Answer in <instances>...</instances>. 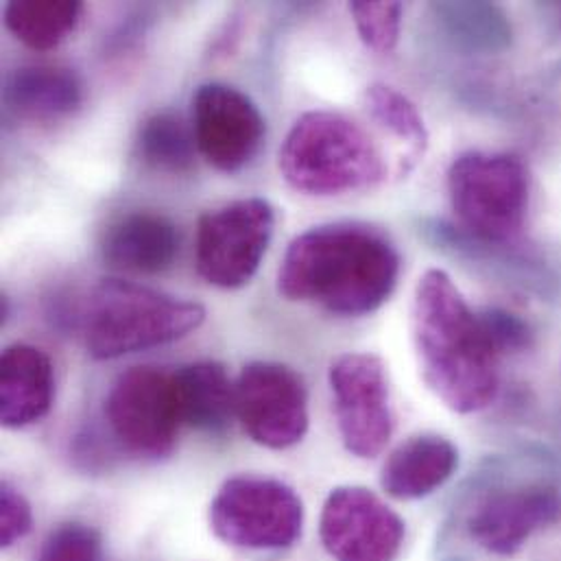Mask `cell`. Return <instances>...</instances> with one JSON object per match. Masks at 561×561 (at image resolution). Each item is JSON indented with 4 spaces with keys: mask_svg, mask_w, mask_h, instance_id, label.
<instances>
[{
    "mask_svg": "<svg viewBox=\"0 0 561 561\" xmlns=\"http://www.w3.org/2000/svg\"><path fill=\"white\" fill-rule=\"evenodd\" d=\"M398 278L400 254L387 234L365 224H325L288 245L278 290L288 301L363 317L391 297Z\"/></svg>",
    "mask_w": 561,
    "mask_h": 561,
    "instance_id": "6da1fadb",
    "label": "cell"
},
{
    "mask_svg": "<svg viewBox=\"0 0 561 561\" xmlns=\"http://www.w3.org/2000/svg\"><path fill=\"white\" fill-rule=\"evenodd\" d=\"M411 334L428 389L455 413H477L499 396V352L457 284L428 270L415 286Z\"/></svg>",
    "mask_w": 561,
    "mask_h": 561,
    "instance_id": "7a4b0ae2",
    "label": "cell"
},
{
    "mask_svg": "<svg viewBox=\"0 0 561 561\" xmlns=\"http://www.w3.org/2000/svg\"><path fill=\"white\" fill-rule=\"evenodd\" d=\"M282 178L299 193L330 197L363 191L385 180V158L369 134L343 114H301L278 156Z\"/></svg>",
    "mask_w": 561,
    "mask_h": 561,
    "instance_id": "3957f363",
    "label": "cell"
},
{
    "mask_svg": "<svg viewBox=\"0 0 561 561\" xmlns=\"http://www.w3.org/2000/svg\"><path fill=\"white\" fill-rule=\"evenodd\" d=\"M204 319L206 308L197 301L136 282L105 278L90 293L83 339L90 356L110 360L184 339Z\"/></svg>",
    "mask_w": 561,
    "mask_h": 561,
    "instance_id": "277c9868",
    "label": "cell"
},
{
    "mask_svg": "<svg viewBox=\"0 0 561 561\" xmlns=\"http://www.w3.org/2000/svg\"><path fill=\"white\" fill-rule=\"evenodd\" d=\"M448 195L457 221L488 243L514 241L529 210V173L512 153L468 151L448 169Z\"/></svg>",
    "mask_w": 561,
    "mask_h": 561,
    "instance_id": "5b68a950",
    "label": "cell"
},
{
    "mask_svg": "<svg viewBox=\"0 0 561 561\" xmlns=\"http://www.w3.org/2000/svg\"><path fill=\"white\" fill-rule=\"evenodd\" d=\"M210 527L224 542L239 549H288L301 536L304 505L282 481L234 477L224 483L210 505Z\"/></svg>",
    "mask_w": 561,
    "mask_h": 561,
    "instance_id": "8992f818",
    "label": "cell"
},
{
    "mask_svg": "<svg viewBox=\"0 0 561 561\" xmlns=\"http://www.w3.org/2000/svg\"><path fill=\"white\" fill-rule=\"evenodd\" d=\"M276 210L250 197L202 215L195 265L202 280L217 288H241L256 276L274 239Z\"/></svg>",
    "mask_w": 561,
    "mask_h": 561,
    "instance_id": "52a82bcc",
    "label": "cell"
},
{
    "mask_svg": "<svg viewBox=\"0 0 561 561\" xmlns=\"http://www.w3.org/2000/svg\"><path fill=\"white\" fill-rule=\"evenodd\" d=\"M105 420L127 453L145 459L169 457L184 426L173 374L149 365L121 374L105 400Z\"/></svg>",
    "mask_w": 561,
    "mask_h": 561,
    "instance_id": "ba28073f",
    "label": "cell"
},
{
    "mask_svg": "<svg viewBox=\"0 0 561 561\" xmlns=\"http://www.w3.org/2000/svg\"><path fill=\"white\" fill-rule=\"evenodd\" d=\"M328 378L345 450L358 459L378 457L393 431L382 360L374 354L350 352L332 363Z\"/></svg>",
    "mask_w": 561,
    "mask_h": 561,
    "instance_id": "9c48e42d",
    "label": "cell"
},
{
    "mask_svg": "<svg viewBox=\"0 0 561 561\" xmlns=\"http://www.w3.org/2000/svg\"><path fill=\"white\" fill-rule=\"evenodd\" d=\"M234 402L245 433L265 448H290L308 431V391L304 378L288 365L274 360L245 365L234 382Z\"/></svg>",
    "mask_w": 561,
    "mask_h": 561,
    "instance_id": "30bf717a",
    "label": "cell"
},
{
    "mask_svg": "<svg viewBox=\"0 0 561 561\" xmlns=\"http://www.w3.org/2000/svg\"><path fill=\"white\" fill-rule=\"evenodd\" d=\"M267 134L259 105L228 83H204L193 94V136L202 158L221 173L245 169Z\"/></svg>",
    "mask_w": 561,
    "mask_h": 561,
    "instance_id": "8fae6325",
    "label": "cell"
},
{
    "mask_svg": "<svg viewBox=\"0 0 561 561\" xmlns=\"http://www.w3.org/2000/svg\"><path fill=\"white\" fill-rule=\"evenodd\" d=\"M319 534L334 561H393L404 542V523L374 492L347 485L325 499Z\"/></svg>",
    "mask_w": 561,
    "mask_h": 561,
    "instance_id": "7c38bea8",
    "label": "cell"
},
{
    "mask_svg": "<svg viewBox=\"0 0 561 561\" xmlns=\"http://www.w3.org/2000/svg\"><path fill=\"white\" fill-rule=\"evenodd\" d=\"M561 518V496L547 485L494 492L477 503L468 518L472 540L492 556L510 558L527 540Z\"/></svg>",
    "mask_w": 561,
    "mask_h": 561,
    "instance_id": "4fadbf2b",
    "label": "cell"
},
{
    "mask_svg": "<svg viewBox=\"0 0 561 561\" xmlns=\"http://www.w3.org/2000/svg\"><path fill=\"white\" fill-rule=\"evenodd\" d=\"M178 226L158 213H129L116 219L103 234L101 256L121 272L162 274L180 254Z\"/></svg>",
    "mask_w": 561,
    "mask_h": 561,
    "instance_id": "5bb4252c",
    "label": "cell"
},
{
    "mask_svg": "<svg viewBox=\"0 0 561 561\" xmlns=\"http://www.w3.org/2000/svg\"><path fill=\"white\" fill-rule=\"evenodd\" d=\"M0 420L7 428H24L46 417L55 378L50 358L35 345L15 343L0 360Z\"/></svg>",
    "mask_w": 561,
    "mask_h": 561,
    "instance_id": "9a60e30c",
    "label": "cell"
},
{
    "mask_svg": "<svg viewBox=\"0 0 561 561\" xmlns=\"http://www.w3.org/2000/svg\"><path fill=\"white\" fill-rule=\"evenodd\" d=\"M457 466L459 450L450 439L433 433L415 435L387 457L380 485L396 501H417L439 490Z\"/></svg>",
    "mask_w": 561,
    "mask_h": 561,
    "instance_id": "2e32d148",
    "label": "cell"
},
{
    "mask_svg": "<svg viewBox=\"0 0 561 561\" xmlns=\"http://www.w3.org/2000/svg\"><path fill=\"white\" fill-rule=\"evenodd\" d=\"M2 101L18 118L48 123L66 118L81 107L83 83L79 75L66 66H22L4 79Z\"/></svg>",
    "mask_w": 561,
    "mask_h": 561,
    "instance_id": "e0dca14e",
    "label": "cell"
},
{
    "mask_svg": "<svg viewBox=\"0 0 561 561\" xmlns=\"http://www.w3.org/2000/svg\"><path fill=\"white\" fill-rule=\"evenodd\" d=\"M182 424L219 433L237 415L234 385L217 360H199L173 371Z\"/></svg>",
    "mask_w": 561,
    "mask_h": 561,
    "instance_id": "ac0fdd59",
    "label": "cell"
},
{
    "mask_svg": "<svg viewBox=\"0 0 561 561\" xmlns=\"http://www.w3.org/2000/svg\"><path fill=\"white\" fill-rule=\"evenodd\" d=\"M81 2L72 0H13L4 7V24L9 33L33 50L57 48L79 24Z\"/></svg>",
    "mask_w": 561,
    "mask_h": 561,
    "instance_id": "d6986e66",
    "label": "cell"
},
{
    "mask_svg": "<svg viewBox=\"0 0 561 561\" xmlns=\"http://www.w3.org/2000/svg\"><path fill=\"white\" fill-rule=\"evenodd\" d=\"M195 136L182 118L173 114H156L147 118L136 138L138 158L162 173H186L195 162Z\"/></svg>",
    "mask_w": 561,
    "mask_h": 561,
    "instance_id": "ffe728a7",
    "label": "cell"
},
{
    "mask_svg": "<svg viewBox=\"0 0 561 561\" xmlns=\"http://www.w3.org/2000/svg\"><path fill=\"white\" fill-rule=\"evenodd\" d=\"M365 107L371 121L404 147V158L415 162L424 156L428 131L413 101L387 83H371L365 90Z\"/></svg>",
    "mask_w": 561,
    "mask_h": 561,
    "instance_id": "44dd1931",
    "label": "cell"
},
{
    "mask_svg": "<svg viewBox=\"0 0 561 561\" xmlns=\"http://www.w3.org/2000/svg\"><path fill=\"white\" fill-rule=\"evenodd\" d=\"M350 13L354 26L365 42L376 53H391L400 39L402 26V4L400 2H350Z\"/></svg>",
    "mask_w": 561,
    "mask_h": 561,
    "instance_id": "7402d4cb",
    "label": "cell"
},
{
    "mask_svg": "<svg viewBox=\"0 0 561 561\" xmlns=\"http://www.w3.org/2000/svg\"><path fill=\"white\" fill-rule=\"evenodd\" d=\"M448 33L474 46H490L499 37L496 9L488 4H439L437 7Z\"/></svg>",
    "mask_w": 561,
    "mask_h": 561,
    "instance_id": "603a6c76",
    "label": "cell"
},
{
    "mask_svg": "<svg viewBox=\"0 0 561 561\" xmlns=\"http://www.w3.org/2000/svg\"><path fill=\"white\" fill-rule=\"evenodd\" d=\"M35 561H101V538L85 525H64L44 540Z\"/></svg>",
    "mask_w": 561,
    "mask_h": 561,
    "instance_id": "cb8c5ba5",
    "label": "cell"
},
{
    "mask_svg": "<svg viewBox=\"0 0 561 561\" xmlns=\"http://www.w3.org/2000/svg\"><path fill=\"white\" fill-rule=\"evenodd\" d=\"M33 525L31 507L26 499L13 490L9 483H2L0 488V545L4 549L13 547L18 540H22Z\"/></svg>",
    "mask_w": 561,
    "mask_h": 561,
    "instance_id": "d4e9b609",
    "label": "cell"
},
{
    "mask_svg": "<svg viewBox=\"0 0 561 561\" xmlns=\"http://www.w3.org/2000/svg\"><path fill=\"white\" fill-rule=\"evenodd\" d=\"M481 321L488 330V336L492 341V345L496 347L499 354H507V352H516L523 350L529 341V330L527 325L512 312L501 310V308H490L479 312Z\"/></svg>",
    "mask_w": 561,
    "mask_h": 561,
    "instance_id": "484cf974",
    "label": "cell"
}]
</instances>
